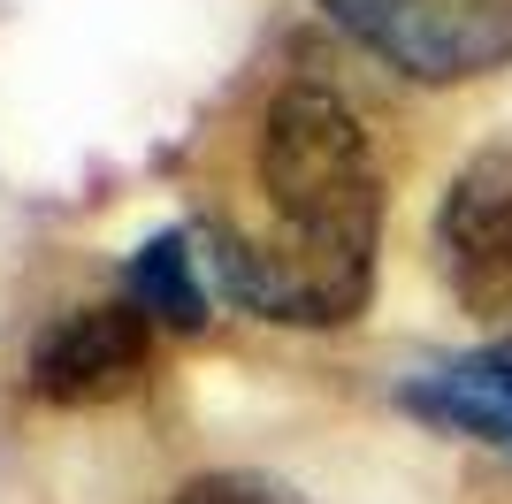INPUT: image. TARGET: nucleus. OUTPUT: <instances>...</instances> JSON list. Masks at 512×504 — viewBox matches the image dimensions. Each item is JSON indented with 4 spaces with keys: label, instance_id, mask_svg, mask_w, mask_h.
I'll return each instance as SVG.
<instances>
[{
    "label": "nucleus",
    "instance_id": "obj_1",
    "mask_svg": "<svg viewBox=\"0 0 512 504\" xmlns=\"http://www.w3.org/2000/svg\"><path fill=\"white\" fill-rule=\"evenodd\" d=\"M260 191L276 207V230L306 237V245H337V252H375L383 230V184H375V153H367L360 115L321 92L299 84L268 107L260 123Z\"/></svg>",
    "mask_w": 512,
    "mask_h": 504
},
{
    "label": "nucleus",
    "instance_id": "obj_2",
    "mask_svg": "<svg viewBox=\"0 0 512 504\" xmlns=\"http://www.w3.org/2000/svg\"><path fill=\"white\" fill-rule=\"evenodd\" d=\"M214 275L237 306H253L260 321H283V329H337L367 306L375 291V252H337V245H306V237L276 230L253 237L237 222H214Z\"/></svg>",
    "mask_w": 512,
    "mask_h": 504
},
{
    "label": "nucleus",
    "instance_id": "obj_3",
    "mask_svg": "<svg viewBox=\"0 0 512 504\" xmlns=\"http://www.w3.org/2000/svg\"><path fill=\"white\" fill-rule=\"evenodd\" d=\"M321 8L413 84H459L512 62V0H321Z\"/></svg>",
    "mask_w": 512,
    "mask_h": 504
},
{
    "label": "nucleus",
    "instance_id": "obj_4",
    "mask_svg": "<svg viewBox=\"0 0 512 504\" xmlns=\"http://www.w3.org/2000/svg\"><path fill=\"white\" fill-rule=\"evenodd\" d=\"M436 260L467 314H512V146L474 153L451 176L444 207H436Z\"/></svg>",
    "mask_w": 512,
    "mask_h": 504
},
{
    "label": "nucleus",
    "instance_id": "obj_5",
    "mask_svg": "<svg viewBox=\"0 0 512 504\" xmlns=\"http://www.w3.org/2000/svg\"><path fill=\"white\" fill-rule=\"evenodd\" d=\"M146 359H153V321L130 298L77 306L31 344V390L46 405H107L123 390H138Z\"/></svg>",
    "mask_w": 512,
    "mask_h": 504
},
{
    "label": "nucleus",
    "instance_id": "obj_6",
    "mask_svg": "<svg viewBox=\"0 0 512 504\" xmlns=\"http://www.w3.org/2000/svg\"><path fill=\"white\" fill-rule=\"evenodd\" d=\"M398 405L451 436H474V443H497L512 451V336L482 344V352L451 359V367H428L398 390Z\"/></svg>",
    "mask_w": 512,
    "mask_h": 504
},
{
    "label": "nucleus",
    "instance_id": "obj_7",
    "mask_svg": "<svg viewBox=\"0 0 512 504\" xmlns=\"http://www.w3.org/2000/svg\"><path fill=\"white\" fill-rule=\"evenodd\" d=\"M130 306L146 321H169V329H207V283H199L192 245L176 230L146 237L130 252Z\"/></svg>",
    "mask_w": 512,
    "mask_h": 504
},
{
    "label": "nucleus",
    "instance_id": "obj_8",
    "mask_svg": "<svg viewBox=\"0 0 512 504\" xmlns=\"http://www.w3.org/2000/svg\"><path fill=\"white\" fill-rule=\"evenodd\" d=\"M176 504H299V497L260 482V474H192V482L176 489Z\"/></svg>",
    "mask_w": 512,
    "mask_h": 504
}]
</instances>
